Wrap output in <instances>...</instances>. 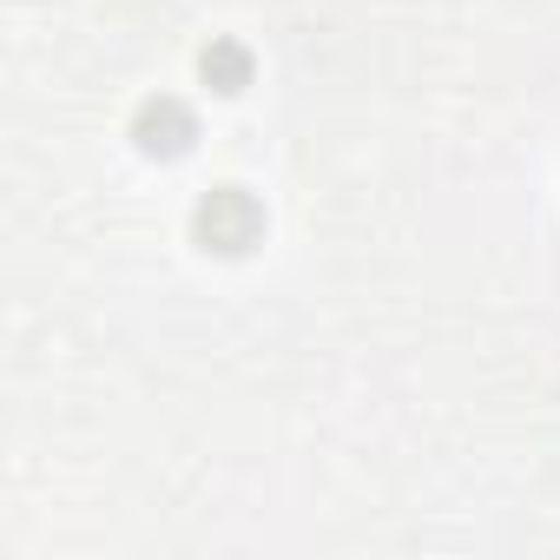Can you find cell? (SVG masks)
Segmentation results:
<instances>
[{
  "instance_id": "cell-1",
  "label": "cell",
  "mask_w": 560,
  "mask_h": 560,
  "mask_svg": "<svg viewBox=\"0 0 560 560\" xmlns=\"http://www.w3.org/2000/svg\"><path fill=\"white\" fill-rule=\"evenodd\" d=\"M257 205L237 191V185H218L205 205H198V237H205V250H244L250 237H257Z\"/></svg>"
},
{
  "instance_id": "cell-3",
  "label": "cell",
  "mask_w": 560,
  "mask_h": 560,
  "mask_svg": "<svg viewBox=\"0 0 560 560\" xmlns=\"http://www.w3.org/2000/svg\"><path fill=\"white\" fill-rule=\"evenodd\" d=\"M211 73L224 80V93H237V86H244V54H224V47L205 54V80H211Z\"/></svg>"
},
{
  "instance_id": "cell-2",
  "label": "cell",
  "mask_w": 560,
  "mask_h": 560,
  "mask_svg": "<svg viewBox=\"0 0 560 560\" xmlns=\"http://www.w3.org/2000/svg\"><path fill=\"white\" fill-rule=\"evenodd\" d=\"M132 132H139L145 152H185V145H191V113H185L178 100H145Z\"/></svg>"
}]
</instances>
